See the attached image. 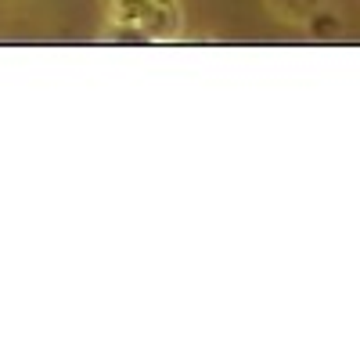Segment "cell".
Returning a JSON list of instances; mask_svg holds the SVG:
<instances>
[{"label":"cell","instance_id":"6da1fadb","mask_svg":"<svg viewBox=\"0 0 360 360\" xmlns=\"http://www.w3.org/2000/svg\"><path fill=\"white\" fill-rule=\"evenodd\" d=\"M141 33L148 44H173L184 37V4L180 0H152L141 22Z\"/></svg>","mask_w":360,"mask_h":360},{"label":"cell","instance_id":"7a4b0ae2","mask_svg":"<svg viewBox=\"0 0 360 360\" xmlns=\"http://www.w3.org/2000/svg\"><path fill=\"white\" fill-rule=\"evenodd\" d=\"M148 4H152V0H105V18H108V25L141 29V22L148 15Z\"/></svg>","mask_w":360,"mask_h":360},{"label":"cell","instance_id":"3957f363","mask_svg":"<svg viewBox=\"0 0 360 360\" xmlns=\"http://www.w3.org/2000/svg\"><path fill=\"white\" fill-rule=\"evenodd\" d=\"M324 4V0H266V8L274 18L288 22V25H307V18Z\"/></svg>","mask_w":360,"mask_h":360},{"label":"cell","instance_id":"277c9868","mask_svg":"<svg viewBox=\"0 0 360 360\" xmlns=\"http://www.w3.org/2000/svg\"><path fill=\"white\" fill-rule=\"evenodd\" d=\"M307 29H310V37L328 40V37H339L342 18H339V11H332V8H324V4H321V8L307 18Z\"/></svg>","mask_w":360,"mask_h":360}]
</instances>
